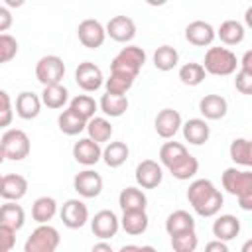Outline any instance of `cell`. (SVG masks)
Instances as JSON below:
<instances>
[{
	"label": "cell",
	"mask_w": 252,
	"mask_h": 252,
	"mask_svg": "<svg viewBox=\"0 0 252 252\" xmlns=\"http://www.w3.org/2000/svg\"><path fill=\"white\" fill-rule=\"evenodd\" d=\"M104 32L110 39H114L118 43H128L136 35V24L128 16H114V18L108 20Z\"/></svg>",
	"instance_id": "7c38bea8"
},
{
	"label": "cell",
	"mask_w": 252,
	"mask_h": 252,
	"mask_svg": "<svg viewBox=\"0 0 252 252\" xmlns=\"http://www.w3.org/2000/svg\"><path fill=\"white\" fill-rule=\"evenodd\" d=\"M215 28L205 22V20H193L187 24L185 28V39L191 43V45H197V47H207L213 43L215 39Z\"/></svg>",
	"instance_id": "9a60e30c"
},
{
	"label": "cell",
	"mask_w": 252,
	"mask_h": 252,
	"mask_svg": "<svg viewBox=\"0 0 252 252\" xmlns=\"http://www.w3.org/2000/svg\"><path fill=\"white\" fill-rule=\"evenodd\" d=\"M179 63V53L171 45H159L154 53V65L158 71H171Z\"/></svg>",
	"instance_id": "d590c367"
},
{
	"label": "cell",
	"mask_w": 252,
	"mask_h": 252,
	"mask_svg": "<svg viewBox=\"0 0 252 252\" xmlns=\"http://www.w3.org/2000/svg\"><path fill=\"white\" fill-rule=\"evenodd\" d=\"M26 193H28V179L24 175H20V173H8V175L2 177L0 197H4L6 201L18 203Z\"/></svg>",
	"instance_id": "d6986e66"
},
{
	"label": "cell",
	"mask_w": 252,
	"mask_h": 252,
	"mask_svg": "<svg viewBox=\"0 0 252 252\" xmlns=\"http://www.w3.org/2000/svg\"><path fill=\"white\" fill-rule=\"evenodd\" d=\"M222 187L226 193L238 197L252 195V171L250 169H236V167H226L222 171Z\"/></svg>",
	"instance_id": "8992f818"
},
{
	"label": "cell",
	"mask_w": 252,
	"mask_h": 252,
	"mask_svg": "<svg viewBox=\"0 0 252 252\" xmlns=\"http://www.w3.org/2000/svg\"><path fill=\"white\" fill-rule=\"evenodd\" d=\"M118 228H120V219L110 209H102V211L94 213V217L91 219V230L100 240H108V238L116 236Z\"/></svg>",
	"instance_id": "ba28073f"
},
{
	"label": "cell",
	"mask_w": 252,
	"mask_h": 252,
	"mask_svg": "<svg viewBox=\"0 0 252 252\" xmlns=\"http://www.w3.org/2000/svg\"><path fill=\"white\" fill-rule=\"evenodd\" d=\"M91 252H114V250H112V246H110L106 240H100V242H96V244L91 248Z\"/></svg>",
	"instance_id": "f907efd6"
},
{
	"label": "cell",
	"mask_w": 252,
	"mask_h": 252,
	"mask_svg": "<svg viewBox=\"0 0 252 252\" xmlns=\"http://www.w3.org/2000/svg\"><path fill=\"white\" fill-rule=\"evenodd\" d=\"M65 77V63L59 55H43L35 63V79L43 85H59Z\"/></svg>",
	"instance_id": "5b68a950"
},
{
	"label": "cell",
	"mask_w": 252,
	"mask_h": 252,
	"mask_svg": "<svg viewBox=\"0 0 252 252\" xmlns=\"http://www.w3.org/2000/svg\"><path fill=\"white\" fill-rule=\"evenodd\" d=\"M238 205L242 211H252V195H244V197H238Z\"/></svg>",
	"instance_id": "816d5d0a"
},
{
	"label": "cell",
	"mask_w": 252,
	"mask_h": 252,
	"mask_svg": "<svg viewBox=\"0 0 252 252\" xmlns=\"http://www.w3.org/2000/svg\"><path fill=\"white\" fill-rule=\"evenodd\" d=\"M39 98H41V104H45L47 108L57 110V108H63V106L67 104V100H69V91H67V87H63L61 83H59V85H49V87H43Z\"/></svg>",
	"instance_id": "f1b7e54d"
},
{
	"label": "cell",
	"mask_w": 252,
	"mask_h": 252,
	"mask_svg": "<svg viewBox=\"0 0 252 252\" xmlns=\"http://www.w3.org/2000/svg\"><path fill=\"white\" fill-rule=\"evenodd\" d=\"M238 232H240V220L234 215H220L213 222V234L217 236V240L228 242L236 238Z\"/></svg>",
	"instance_id": "7402d4cb"
},
{
	"label": "cell",
	"mask_w": 252,
	"mask_h": 252,
	"mask_svg": "<svg viewBox=\"0 0 252 252\" xmlns=\"http://www.w3.org/2000/svg\"><path fill=\"white\" fill-rule=\"evenodd\" d=\"M14 120V110H12V98L6 91L0 89V128L10 126Z\"/></svg>",
	"instance_id": "7bdbcfd3"
},
{
	"label": "cell",
	"mask_w": 252,
	"mask_h": 252,
	"mask_svg": "<svg viewBox=\"0 0 252 252\" xmlns=\"http://www.w3.org/2000/svg\"><path fill=\"white\" fill-rule=\"evenodd\" d=\"M144 63H146V51L140 45H126L110 61V71L124 73V75H130L136 79L138 73L142 71Z\"/></svg>",
	"instance_id": "7a4b0ae2"
},
{
	"label": "cell",
	"mask_w": 252,
	"mask_h": 252,
	"mask_svg": "<svg viewBox=\"0 0 252 252\" xmlns=\"http://www.w3.org/2000/svg\"><path fill=\"white\" fill-rule=\"evenodd\" d=\"M199 246V238L195 230H187L181 234L171 236V248L173 252H195Z\"/></svg>",
	"instance_id": "60d3db41"
},
{
	"label": "cell",
	"mask_w": 252,
	"mask_h": 252,
	"mask_svg": "<svg viewBox=\"0 0 252 252\" xmlns=\"http://www.w3.org/2000/svg\"><path fill=\"white\" fill-rule=\"evenodd\" d=\"M130 156V148L126 146V142H108V146L102 150L100 159L108 165V167H120Z\"/></svg>",
	"instance_id": "4dcf8cb0"
},
{
	"label": "cell",
	"mask_w": 252,
	"mask_h": 252,
	"mask_svg": "<svg viewBox=\"0 0 252 252\" xmlns=\"http://www.w3.org/2000/svg\"><path fill=\"white\" fill-rule=\"evenodd\" d=\"M238 65H240V69H242V71L252 73V51H250V49H248V51L242 55V59L238 61Z\"/></svg>",
	"instance_id": "681fc988"
},
{
	"label": "cell",
	"mask_w": 252,
	"mask_h": 252,
	"mask_svg": "<svg viewBox=\"0 0 252 252\" xmlns=\"http://www.w3.org/2000/svg\"><path fill=\"white\" fill-rule=\"evenodd\" d=\"M41 112V98L32 91H22L16 96V114L24 120H32Z\"/></svg>",
	"instance_id": "44dd1931"
},
{
	"label": "cell",
	"mask_w": 252,
	"mask_h": 252,
	"mask_svg": "<svg viewBox=\"0 0 252 252\" xmlns=\"http://www.w3.org/2000/svg\"><path fill=\"white\" fill-rule=\"evenodd\" d=\"M187 154L189 152H187V148L181 142H165L159 148V161H161V165H165L169 169L175 163H179Z\"/></svg>",
	"instance_id": "e575fe53"
},
{
	"label": "cell",
	"mask_w": 252,
	"mask_h": 252,
	"mask_svg": "<svg viewBox=\"0 0 252 252\" xmlns=\"http://www.w3.org/2000/svg\"><path fill=\"white\" fill-rule=\"evenodd\" d=\"M205 69L201 63H185L179 67V81L187 87H197L205 81Z\"/></svg>",
	"instance_id": "f35d334b"
},
{
	"label": "cell",
	"mask_w": 252,
	"mask_h": 252,
	"mask_svg": "<svg viewBox=\"0 0 252 252\" xmlns=\"http://www.w3.org/2000/svg\"><path fill=\"white\" fill-rule=\"evenodd\" d=\"M132 85H134V77L124 75V73H112L110 71V77L104 79L106 93H110V94H122V96H126V93L132 89Z\"/></svg>",
	"instance_id": "8d00e7d4"
},
{
	"label": "cell",
	"mask_w": 252,
	"mask_h": 252,
	"mask_svg": "<svg viewBox=\"0 0 252 252\" xmlns=\"http://www.w3.org/2000/svg\"><path fill=\"white\" fill-rule=\"evenodd\" d=\"M75 83L85 93H94L104 85V75H102L98 65L91 63V61H83L75 69Z\"/></svg>",
	"instance_id": "52a82bcc"
},
{
	"label": "cell",
	"mask_w": 252,
	"mask_h": 252,
	"mask_svg": "<svg viewBox=\"0 0 252 252\" xmlns=\"http://www.w3.org/2000/svg\"><path fill=\"white\" fill-rule=\"evenodd\" d=\"M26 222V213L22 209V205L14 203V201H6L4 205H0V226H8L12 230H20Z\"/></svg>",
	"instance_id": "603a6c76"
},
{
	"label": "cell",
	"mask_w": 252,
	"mask_h": 252,
	"mask_svg": "<svg viewBox=\"0 0 252 252\" xmlns=\"http://www.w3.org/2000/svg\"><path fill=\"white\" fill-rule=\"evenodd\" d=\"M87 138H91L93 142H96L98 146L102 144V142H108L110 140V136H112V132H114V128H112V124L106 120V118H102V116H93L89 122H87Z\"/></svg>",
	"instance_id": "f546056e"
},
{
	"label": "cell",
	"mask_w": 252,
	"mask_h": 252,
	"mask_svg": "<svg viewBox=\"0 0 252 252\" xmlns=\"http://www.w3.org/2000/svg\"><path fill=\"white\" fill-rule=\"evenodd\" d=\"M234 87L242 94H252V73L238 69L236 71V79H234Z\"/></svg>",
	"instance_id": "f6af8a7d"
},
{
	"label": "cell",
	"mask_w": 252,
	"mask_h": 252,
	"mask_svg": "<svg viewBox=\"0 0 252 252\" xmlns=\"http://www.w3.org/2000/svg\"><path fill=\"white\" fill-rule=\"evenodd\" d=\"M6 4H8V6H22L24 2H22V0H6Z\"/></svg>",
	"instance_id": "6f0895ef"
},
{
	"label": "cell",
	"mask_w": 252,
	"mask_h": 252,
	"mask_svg": "<svg viewBox=\"0 0 252 252\" xmlns=\"http://www.w3.org/2000/svg\"><path fill=\"white\" fill-rule=\"evenodd\" d=\"M215 35H219V39L224 43V45H238L242 43L246 32H244V26L236 20H224L220 24V28L215 32Z\"/></svg>",
	"instance_id": "4316f807"
},
{
	"label": "cell",
	"mask_w": 252,
	"mask_h": 252,
	"mask_svg": "<svg viewBox=\"0 0 252 252\" xmlns=\"http://www.w3.org/2000/svg\"><path fill=\"white\" fill-rule=\"evenodd\" d=\"M61 242L59 230L51 224H39L24 242V252H55Z\"/></svg>",
	"instance_id": "3957f363"
},
{
	"label": "cell",
	"mask_w": 252,
	"mask_h": 252,
	"mask_svg": "<svg viewBox=\"0 0 252 252\" xmlns=\"http://www.w3.org/2000/svg\"><path fill=\"white\" fill-rule=\"evenodd\" d=\"M205 252H230V250H228L226 242H222V240H217V238H215V240L207 242Z\"/></svg>",
	"instance_id": "c3c4849f"
},
{
	"label": "cell",
	"mask_w": 252,
	"mask_h": 252,
	"mask_svg": "<svg viewBox=\"0 0 252 252\" xmlns=\"http://www.w3.org/2000/svg\"><path fill=\"white\" fill-rule=\"evenodd\" d=\"M102 156V148L93 142L91 138H81L79 142H75L73 146V158L77 163L83 165H94Z\"/></svg>",
	"instance_id": "ac0fdd59"
},
{
	"label": "cell",
	"mask_w": 252,
	"mask_h": 252,
	"mask_svg": "<svg viewBox=\"0 0 252 252\" xmlns=\"http://www.w3.org/2000/svg\"><path fill=\"white\" fill-rule=\"evenodd\" d=\"M181 130L183 138L193 146H203L211 136V128L203 118H189L185 124H181Z\"/></svg>",
	"instance_id": "ffe728a7"
},
{
	"label": "cell",
	"mask_w": 252,
	"mask_h": 252,
	"mask_svg": "<svg viewBox=\"0 0 252 252\" xmlns=\"http://www.w3.org/2000/svg\"><path fill=\"white\" fill-rule=\"evenodd\" d=\"M77 37L79 41L89 47V49H98L104 39H106V32H104V26L98 22V20H93V18H87L79 24L77 28Z\"/></svg>",
	"instance_id": "9c48e42d"
},
{
	"label": "cell",
	"mask_w": 252,
	"mask_h": 252,
	"mask_svg": "<svg viewBox=\"0 0 252 252\" xmlns=\"http://www.w3.org/2000/svg\"><path fill=\"white\" fill-rule=\"evenodd\" d=\"M118 205H120L122 213H128V211H146L148 197L138 187H126L118 195Z\"/></svg>",
	"instance_id": "cb8c5ba5"
},
{
	"label": "cell",
	"mask_w": 252,
	"mask_h": 252,
	"mask_svg": "<svg viewBox=\"0 0 252 252\" xmlns=\"http://www.w3.org/2000/svg\"><path fill=\"white\" fill-rule=\"evenodd\" d=\"M55 213H57V201L53 197H47V195L37 197L32 205V217L39 224H47L55 217Z\"/></svg>",
	"instance_id": "83f0119b"
},
{
	"label": "cell",
	"mask_w": 252,
	"mask_h": 252,
	"mask_svg": "<svg viewBox=\"0 0 252 252\" xmlns=\"http://www.w3.org/2000/svg\"><path fill=\"white\" fill-rule=\"evenodd\" d=\"M2 177H4V175H0V191H2Z\"/></svg>",
	"instance_id": "91938a15"
},
{
	"label": "cell",
	"mask_w": 252,
	"mask_h": 252,
	"mask_svg": "<svg viewBox=\"0 0 252 252\" xmlns=\"http://www.w3.org/2000/svg\"><path fill=\"white\" fill-rule=\"evenodd\" d=\"M205 73L217 77H228L236 71L238 59L228 47H209L205 53V61L201 63Z\"/></svg>",
	"instance_id": "6da1fadb"
},
{
	"label": "cell",
	"mask_w": 252,
	"mask_h": 252,
	"mask_svg": "<svg viewBox=\"0 0 252 252\" xmlns=\"http://www.w3.org/2000/svg\"><path fill=\"white\" fill-rule=\"evenodd\" d=\"M187 230H195V219L179 209V211H173L171 215H167L165 219V232L169 236H175V234H181V232H187Z\"/></svg>",
	"instance_id": "d4e9b609"
},
{
	"label": "cell",
	"mask_w": 252,
	"mask_h": 252,
	"mask_svg": "<svg viewBox=\"0 0 252 252\" xmlns=\"http://www.w3.org/2000/svg\"><path fill=\"white\" fill-rule=\"evenodd\" d=\"M163 179V169L154 159H144L136 165V183L142 189H156Z\"/></svg>",
	"instance_id": "4fadbf2b"
},
{
	"label": "cell",
	"mask_w": 252,
	"mask_h": 252,
	"mask_svg": "<svg viewBox=\"0 0 252 252\" xmlns=\"http://www.w3.org/2000/svg\"><path fill=\"white\" fill-rule=\"evenodd\" d=\"M73 189H75L81 197H85V199L98 197L100 191H102V177H100V173H96L94 169L79 171V173L73 177Z\"/></svg>",
	"instance_id": "8fae6325"
},
{
	"label": "cell",
	"mask_w": 252,
	"mask_h": 252,
	"mask_svg": "<svg viewBox=\"0 0 252 252\" xmlns=\"http://www.w3.org/2000/svg\"><path fill=\"white\" fill-rule=\"evenodd\" d=\"M138 252H158L154 246H150V244H146V246H140L138 248Z\"/></svg>",
	"instance_id": "11a10c76"
},
{
	"label": "cell",
	"mask_w": 252,
	"mask_h": 252,
	"mask_svg": "<svg viewBox=\"0 0 252 252\" xmlns=\"http://www.w3.org/2000/svg\"><path fill=\"white\" fill-rule=\"evenodd\" d=\"M246 24H248V26H252V6L246 10Z\"/></svg>",
	"instance_id": "9f6ffc18"
},
{
	"label": "cell",
	"mask_w": 252,
	"mask_h": 252,
	"mask_svg": "<svg viewBox=\"0 0 252 252\" xmlns=\"http://www.w3.org/2000/svg\"><path fill=\"white\" fill-rule=\"evenodd\" d=\"M57 126H59V130H61L63 134H67V136H77V134H81V132L87 128V120L81 118L79 114H75L71 108H67V110H63V112L57 116Z\"/></svg>",
	"instance_id": "1f68e13d"
},
{
	"label": "cell",
	"mask_w": 252,
	"mask_h": 252,
	"mask_svg": "<svg viewBox=\"0 0 252 252\" xmlns=\"http://www.w3.org/2000/svg\"><path fill=\"white\" fill-rule=\"evenodd\" d=\"M0 252H4V250H2V248H0Z\"/></svg>",
	"instance_id": "94428289"
},
{
	"label": "cell",
	"mask_w": 252,
	"mask_h": 252,
	"mask_svg": "<svg viewBox=\"0 0 252 252\" xmlns=\"http://www.w3.org/2000/svg\"><path fill=\"white\" fill-rule=\"evenodd\" d=\"M181 124H183V122H181V114H179L177 110H173V108H163V110H159L158 116H156V120H154V128H156L158 136L163 138V140L173 138V136L179 132Z\"/></svg>",
	"instance_id": "5bb4252c"
},
{
	"label": "cell",
	"mask_w": 252,
	"mask_h": 252,
	"mask_svg": "<svg viewBox=\"0 0 252 252\" xmlns=\"http://www.w3.org/2000/svg\"><path fill=\"white\" fill-rule=\"evenodd\" d=\"M240 252H252V240H250V238L242 244V250H240Z\"/></svg>",
	"instance_id": "db71d44e"
},
{
	"label": "cell",
	"mask_w": 252,
	"mask_h": 252,
	"mask_svg": "<svg viewBox=\"0 0 252 252\" xmlns=\"http://www.w3.org/2000/svg\"><path fill=\"white\" fill-rule=\"evenodd\" d=\"M224 205V197H222V193L220 191H217L201 209H197L195 213L199 215V217H215L219 211H220V207Z\"/></svg>",
	"instance_id": "ee69618b"
},
{
	"label": "cell",
	"mask_w": 252,
	"mask_h": 252,
	"mask_svg": "<svg viewBox=\"0 0 252 252\" xmlns=\"http://www.w3.org/2000/svg\"><path fill=\"white\" fill-rule=\"evenodd\" d=\"M6 159V156H4V150H2V146H0V163Z\"/></svg>",
	"instance_id": "680465c9"
},
{
	"label": "cell",
	"mask_w": 252,
	"mask_h": 252,
	"mask_svg": "<svg viewBox=\"0 0 252 252\" xmlns=\"http://www.w3.org/2000/svg\"><path fill=\"white\" fill-rule=\"evenodd\" d=\"M148 224H150V219L146 215V211H128V213H122V219H120V226L124 232L132 234V236H138L142 232L148 230Z\"/></svg>",
	"instance_id": "484cf974"
},
{
	"label": "cell",
	"mask_w": 252,
	"mask_h": 252,
	"mask_svg": "<svg viewBox=\"0 0 252 252\" xmlns=\"http://www.w3.org/2000/svg\"><path fill=\"white\" fill-rule=\"evenodd\" d=\"M217 191H219V189L215 187V183H213L211 179H195V181L189 185V189H187V201H189V205L193 207V211H197V209H201Z\"/></svg>",
	"instance_id": "2e32d148"
},
{
	"label": "cell",
	"mask_w": 252,
	"mask_h": 252,
	"mask_svg": "<svg viewBox=\"0 0 252 252\" xmlns=\"http://www.w3.org/2000/svg\"><path fill=\"white\" fill-rule=\"evenodd\" d=\"M69 108H71L75 114H79L81 118H85V120L89 122V120L94 116V112H96L98 104H96V102H94V98H93V96H89V94H77L75 98H71Z\"/></svg>",
	"instance_id": "74e56055"
},
{
	"label": "cell",
	"mask_w": 252,
	"mask_h": 252,
	"mask_svg": "<svg viewBox=\"0 0 252 252\" xmlns=\"http://www.w3.org/2000/svg\"><path fill=\"white\" fill-rule=\"evenodd\" d=\"M199 112L205 116L203 120H220L228 112V102L220 94H205L199 100Z\"/></svg>",
	"instance_id": "e0dca14e"
},
{
	"label": "cell",
	"mask_w": 252,
	"mask_h": 252,
	"mask_svg": "<svg viewBox=\"0 0 252 252\" xmlns=\"http://www.w3.org/2000/svg\"><path fill=\"white\" fill-rule=\"evenodd\" d=\"M14 24V18H12V12L6 8V6H0V35L4 32H8Z\"/></svg>",
	"instance_id": "7dc6e473"
},
{
	"label": "cell",
	"mask_w": 252,
	"mask_h": 252,
	"mask_svg": "<svg viewBox=\"0 0 252 252\" xmlns=\"http://www.w3.org/2000/svg\"><path fill=\"white\" fill-rule=\"evenodd\" d=\"M228 154H230V159L236 165H242V167H250L252 165V148H250V140L248 138H234L230 142Z\"/></svg>",
	"instance_id": "836d02e7"
},
{
	"label": "cell",
	"mask_w": 252,
	"mask_h": 252,
	"mask_svg": "<svg viewBox=\"0 0 252 252\" xmlns=\"http://www.w3.org/2000/svg\"><path fill=\"white\" fill-rule=\"evenodd\" d=\"M138 248H140V246H136V244H126V246H122L118 252H138Z\"/></svg>",
	"instance_id": "f5cc1de1"
},
{
	"label": "cell",
	"mask_w": 252,
	"mask_h": 252,
	"mask_svg": "<svg viewBox=\"0 0 252 252\" xmlns=\"http://www.w3.org/2000/svg\"><path fill=\"white\" fill-rule=\"evenodd\" d=\"M197 171H199V161H197V158L191 156V154H187L179 163H175L173 167H169V173H171L175 179H179V181L191 179Z\"/></svg>",
	"instance_id": "ab89813d"
},
{
	"label": "cell",
	"mask_w": 252,
	"mask_h": 252,
	"mask_svg": "<svg viewBox=\"0 0 252 252\" xmlns=\"http://www.w3.org/2000/svg\"><path fill=\"white\" fill-rule=\"evenodd\" d=\"M59 217H61V220H63V224L67 228H73L75 230V228H81V226L87 224V220H89V209L79 199H67L63 203V207H61V211H59Z\"/></svg>",
	"instance_id": "30bf717a"
},
{
	"label": "cell",
	"mask_w": 252,
	"mask_h": 252,
	"mask_svg": "<svg viewBox=\"0 0 252 252\" xmlns=\"http://www.w3.org/2000/svg\"><path fill=\"white\" fill-rule=\"evenodd\" d=\"M100 110L110 116V118H118L122 116L126 110H128V98L122 96V94H110V93H104L100 96V102H98Z\"/></svg>",
	"instance_id": "d6a6232c"
},
{
	"label": "cell",
	"mask_w": 252,
	"mask_h": 252,
	"mask_svg": "<svg viewBox=\"0 0 252 252\" xmlns=\"http://www.w3.org/2000/svg\"><path fill=\"white\" fill-rule=\"evenodd\" d=\"M18 53V41L16 37H12L10 33H2L0 35V65L8 63L16 57Z\"/></svg>",
	"instance_id": "b9f144b4"
},
{
	"label": "cell",
	"mask_w": 252,
	"mask_h": 252,
	"mask_svg": "<svg viewBox=\"0 0 252 252\" xmlns=\"http://www.w3.org/2000/svg\"><path fill=\"white\" fill-rule=\"evenodd\" d=\"M0 146L4 150V156L6 159H12V161H22L30 156V150H32V144H30V138L24 130L20 128H10L4 132L2 140H0Z\"/></svg>",
	"instance_id": "277c9868"
},
{
	"label": "cell",
	"mask_w": 252,
	"mask_h": 252,
	"mask_svg": "<svg viewBox=\"0 0 252 252\" xmlns=\"http://www.w3.org/2000/svg\"><path fill=\"white\" fill-rule=\"evenodd\" d=\"M16 244V230L8 228V226H0V248L4 252H10Z\"/></svg>",
	"instance_id": "bcb514c9"
}]
</instances>
